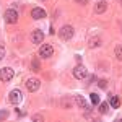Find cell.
<instances>
[{"label": "cell", "mask_w": 122, "mask_h": 122, "mask_svg": "<svg viewBox=\"0 0 122 122\" xmlns=\"http://www.w3.org/2000/svg\"><path fill=\"white\" fill-rule=\"evenodd\" d=\"M5 21L7 23H10V25H13V23H16L18 21V11L16 10H13V8H8L7 11H5Z\"/></svg>", "instance_id": "obj_3"}, {"label": "cell", "mask_w": 122, "mask_h": 122, "mask_svg": "<svg viewBox=\"0 0 122 122\" xmlns=\"http://www.w3.org/2000/svg\"><path fill=\"white\" fill-rule=\"evenodd\" d=\"M98 85H99V88H106V86H107V81H106V80H99Z\"/></svg>", "instance_id": "obj_19"}, {"label": "cell", "mask_w": 122, "mask_h": 122, "mask_svg": "<svg viewBox=\"0 0 122 122\" xmlns=\"http://www.w3.org/2000/svg\"><path fill=\"white\" fill-rule=\"evenodd\" d=\"M7 116H8V111H7V109H2V111H0V121H5Z\"/></svg>", "instance_id": "obj_17"}, {"label": "cell", "mask_w": 122, "mask_h": 122, "mask_svg": "<svg viewBox=\"0 0 122 122\" xmlns=\"http://www.w3.org/2000/svg\"><path fill=\"white\" fill-rule=\"evenodd\" d=\"M73 28L72 26H68V25H65V26H62L60 28V31H59V36H60V39H64V41H68V39L73 38Z\"/></svg>", "instance_id": "obj_1"}, {"label": "cell", "mask_w": 122, "mask_h": 122, "mask_svg": "<svg viewBox=\"0 0 122 122\" xmlns=\"http://www.w3.org/2000/svg\"><path fill=\"white\" fill-rule=\"evenodd\" d=\"M116 57H117L119 60H122V44L116 47Z\"/></svg>", "instance_id": "obj_16"}, {"label": "cell", "mask_w": 122, "mask_h": 122, "mask_svg": "<svg viewBox=\"0 0 122 122\" xmlns=\"http://www.w3.org/2000/svg\"><path fill=\"white\" fill-rule=\"evenodd\" d=\"M44 119H42V116H39V114H34L33 116V122H42Z\"/></svg>", "instance_id": "obj_18"}, {"label": "cell", "mask_w": 122, "mask_h": 122, "mask_svg": "<svg viewBox=\"0 0 122 122\" xmlns=\"http://www.w3.org/2000/svg\"><path fill=\"white\" fill-rule=\"evenodd\" d=\"M107 8V5H106V0H101V2H98L96 5H94V11L96 13H104Z\"/></svg>", "instance_id": "obj_10"}, {"label": "cell", "mask_w": 122, "mask_h": 122, "mask_svg": "<svg viewBox=\"0 0 122 122\" xmlns=\"http://www.w3.org/2000/svg\"><path fill=\"white\" fill-rule=\"evenodd\" d=\"M90 99H91V104H93V106H98V104H99V96H98L96 93L91 94V96H90Z\"/></svg>", "instance_id": "obj_13"}, {"label": "cell", "mask_w": 122, "mask_h": 122, "mask_svg": "<svg viewBox=\"0 0 122 122\" xmlns=\"http://www.w3.org/2000/svg\"><path fill=\"white\" fill-rule=\"evenodd\" d=\"M52 54H54V47L51 44H42L41 49H39V57L41 59H49Z\"/></svg>", "instance_id": "obj_2"}, {"label": "cell", "mask_w": 122, "mask_h": 122, "mask_svg": "<svg viewBox=\"0 0 122 122\" xmlns=\"http://www.w3.org/2000/svg\"><path fill=\"white\" fill-rule=\"evenodd\" d=\"M42 39H44V33H42L41 29H34V31L31 33V41H33L34 44H41Z\"/></svg>", "instance_id": "obj_8"}, {"label": "cell", "mask_w": 122, "mask_h": 122, "mask_svg": "<svg viewBox=\"0 0 122 122\" xmlns=\"http://www.w3.org/2000/svg\"><path fill=\"white\" fill-rule=\"evenodd\" d=\"M39 86H41V81H39L38 78H29L28 81H26V88H28V91H38Z\"/></svg>", "instance_id": "obj_6"}, {"label": "cell", "mask_w": 122, "mask_h": 122, "mask_svg": "<svg viewBox=\"0 0 122 122\" xmlns=\"http://www.w3.org/2000/svg\"><path fill=\"white\" fill-rule=\"evenodd\" d=\"M8 99H10L11 104H20L21 103V91H20V90H11Z\"/></svg>", "instance_id": "obj_7"}, {"label": "cell", "mask_w": 122, "mask_h": 122, "mask_svg": "<svg viewBox=\"0 0 122 122\" xmlns=\"http://www.w3.org/2000/svg\"><path fill=\"white\" fill-rule=\"evenodd\" d=\"M99 44H101V39L98 38V36H94V38L90 39V46L91 47H96V46H99Z\"/></svg>", "instance_id": "obj_12"}, {"label": "cell", "mask_w": 122, "mask_h": 122, "mask_svg": "<svg viewBox=\"0 0 122 122\" xmlns=\"http://www.w3.org/2000/svg\"><path fill=\"white\" fill-rule=\"evenodd\" d=\"M119 122H122V119H121V121H119Z\"/></svg>", "instance_id": "obj_22"}, {"label": "cell", "mask_w": 122, "mask_h": 122, "mask_svg": "<svg viewBox=\"0 0 122 122\" xmlns=\"http://www.w3.org/2000/svg\"><path fill=\"white\" fill-rule=\"evenodd\" d=\"M13 75H15V73H13V70H11L10 67H5V68L0 70V80H2V81H10V80L13 78Z\"/></svg>", "instance_id": "obj_4"}, {"label": "cell", "mask_w": 122, "mask_h": 122, "mask_svg": "<svg viewBox=\"0 0 122 122\" xmlns=\"http://www.w3.org/2000/svg\"><path fill=\"white\" fill-rule=\"evenodd\" d=\"M3 57H5V47H3V46H0V60H2Z\"/></svg>", "instance_id": "obj_20"}, {"label": "cell", "mask_w": 122, "mask_h": 122, "mask_svg": "<svg viewBox=\"0 0 122 122\" xmlns=\"http://www.w3.org/2000/svg\"><path fill=\"white\" fill-rule=\"evenodd\" d=\"M109 104H111L112 107H119V106H121V99H119L117 96H112L111 101H109Z\"/></svg>", "instance_id": "obj_11"}, {"label": "cell", "mask_w": 122, "mask_h": 122, "mask_svg": "<svg viewBox=\"0 0 122 122\" xmlns=\"http://www.w3.org/2000/svg\"><path fill=\"white\" fill-rule=\"evenodd\" d=\"M31 16L34 20H41V18H46V11L42 8H39V7H36V8L31 10Z\"/></svg>", "instance_id": "obj_9"}, {"label": "cell", "mask_w": 122, "mask_h": 122, "mask_svg": "<svg viewBox=\"0 0 122 122\" xmlns=\"http://www.w3.org/2000/svg\"><path fill=\"white\" fill-rule=\"evenodd\" d=\"M33 70H38V62L36 60H33Z\"/></svg>", "instance_id": "obj_21"}, {"label": "cell", "mask_w": 122, "mask_h": 122, "mask_svg": "<svg viewBox=\"0 0 122 122\" xmlns=\"http://www.w3.org/2000/svg\"><path fill=\"white\" fill-rule=\"evenodd\" d=\"M86 75H88V72H86V68L83 65H76L73 68V76L76 80H83V78H86Z\"/></svg>", "instance_id": "obj_5"}, {"label": "cell", "mask_w": 122, "mask_h": 122, "mask_svg": "<svg viewBox=\"0 0 122 122\" xmlns=\"http://www.w3.org/2000/svg\"><path fill=\"white\" fill-rule=\"evenodd\" d=\"M75 101H76V104H78L80 107H85V106H86V103H85V98H83V96H76Z\"/></svg>", "instance_id": "obj_15"}, {"label": "cell", "mask_w": 122, "mask_h": 122, "mask_svg": "<svg viewBox=\"0 0 122 122\" xmlns=\"http://www.w3.org/2000/svg\"><path fill=\"white\" fill-rule=\"evenodd\" d=\"M107 111H109V106H107V103L99 104V114H106Z\"/></svg>", "instance_id": "obj_14"}]
</instances>
